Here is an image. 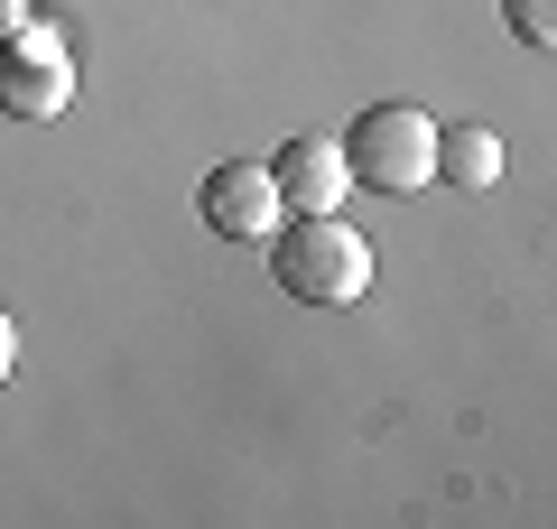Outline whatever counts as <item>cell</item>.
<instances>
[{
    "label": "cell",
    "mask_w": 557,
    "mask_h": 529,
    "mask_svg": "<svg viewBox=\"0 0 557 529\" xmlns=\"http://www.w3.org/2000/svg\"><path fill=\"white\" fill-rule=\"evenodd\" d=\"M270 270H278V288L298 297V307H354V297L372 288V242L344 214H278Z\"/></svg>",
    "instance_id": "1"
},
{
    "label": "cell",
    "mask_w": 557,
    "mask_h": 529,
    "mask_svg": "<svg viewBox=\"0 0 557 529\" xmlns=\"http://www.w3.org/2000/svg\"><path fill=\"white\" fill-rule=\"evenodd\" d=\"M335 149H344V176L354 186H381V196L437 186V121L418 112V102H362Z\"/></svg>",
    "instance_id": "2"
},
{
    "label": "cell",
    "mask_w": 557,
    "mask_h": 529,
    "mask_svg": "<svg viewBox=\"0 0 557 529\" xmlns=\"http://www.w3.org/2000/svg\"><path fill=\"white\" fill-rule=\"evenodd\" d=\"M75 102V57L47 20H20L0 38V112L10 121H57Z\"/></svg>",
    "instance_id": "3"
},
{
    "label": "cell",
    "mask_w": 557,
    "mask_h": 529,
    "mask_svg": "<svg viewBox=\"0 0 557 529\" xmlns=\"http://www.w3.org/2000/svg\"><path fill=\"white\" fill-rule=\"evenodd\" d=\"M196 214H205V233H223V242H270L278 214H288L278 186H270V158H223L196 186Z\"/></svg>",
    "instance_id": "4"
},
{
    "label": "cell",
    "mask_w": 557,
    "mask_h": 529,
    "mask_svg": "<svg viewBox=\"0 0 557 529\" xmlns=\"http://www.w3.org/2000/svg\"><path fill=\"white\" fill-rule=\"evenodd\" d=\"M270 186H278V205H288V214H335L354 176H344V149H335V139L298 131L288 149L270 158Z\"/></svg>",
    "instance_id": "5"
},
{
    "label": "cell",
    "mask_w": 557,
    "mask_h": 529,
    "mask_svg": "<svg viewBox=\"0 0 557 529\" xmlns=\"http://www.w3.org/2000/svg\"><path fill=\"white\" fill-rule=\"evenodd\" d=\"M437 176H446V186H493V176H502V139L483 131V121L437 131Z\"/></svg>",
    "instance_id": "6"
},
{
    "label": "cell",
    "mask_w": 557,
    "mask_h": 529,
    "mask_svg": "<svg viewBox=\"0 0 557 529\" xmlns=\"http://www.w3.org/2000/svg\"><path fill=\"white\" fill-rule=\"evenodd\" d=\"M502 20H511L520 47H548L557 38V0H502Z\"/></svg>",
    "instance_id": "7"
},
{
    "label": "cell",
    "mask_w": 557,
    "mask_h": 529,
    "mask_svg": "<svg viewBox=\"0 0 557 529\" xmlns=\"http://www.w3.org/2000/svg\"><path fill=\"white\" fill-rule=\"evenodd\" d=\"M10 372H20V316L0 307V381H10Z\"/></svg>",
    "instance_id": "8"
},
{
    "label": "cell",
    "mask_w": 557,
    "mask_h": 529,
    "mask_svg": "<svg viewBox=\"0 0 557 529\" xmlns=\"http://www.w3.org/2000/svg\"><path fill=\"white\" fill-rule=\"evenodd\" d=\"M28 20V0H0V38H10V28H20Z\"/></svg>",
    "instance_id": "9"
}]
</instances>
